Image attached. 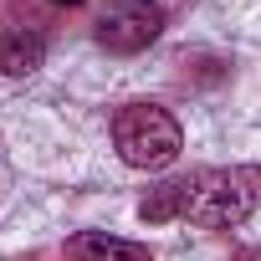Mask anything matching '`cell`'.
Segmentation results:
<instances>
[{
	"label": "cell",
	"instance_id": "obj_1",
	"mask_svg": "<svg viewBox=\"0 0 261 261\" xmlns=\"http://www.w3.org/2000/svg\"><path fill=\"white\" fill-rule=\"evenodd\" d=\"M261 210V169L256 164H230V169H195L185 179H164L159 190L144 195L139 220L164 225V220H190L200 230H230Z\"/></svg>",
	"mask_w": 261,
	"mask_h": 261
},
{
	"label": "cell",
	"instance_id": "obj_2",
	"mask_svg": "<svg viewBox=\"0 0 261 261\" xmlns=\"http://www.w3.org/2000/svg\"><path fill=\"white\" fill-rule=\"evenodd\" d=\"M113 144H118V159L134 164V169H169L179 159V149H185V134H179L169 108L128 102L113 118Z\"/></svg>",
	"mask_w": 261,
	"mask_h": 261
},
{
	"label": "cell",
	"instance_id": "obj_3",
	"mask_svg": "<svg viewBox=\"0 0 261 261\" xmlns=\"http://www.w3.org/2000/svg\"><path fill=\"white\" fill-rule=\"evenodd\" d=\"M164 31V0H113V6L97 16V46L118 51V57H134L149 41H159Z\"/></svg>",
	"mask_w": 261,
	"mask_h": 261
},
{
	"label": "cell",
	"instance_id": "obj_4",
	"mask_svg": "<svg viewBox=\"0 0 261 261\" xmlns=\"http://www.w3.org/2000/svg\"><path fill=\"white\" fill-rule=\"evenodd\" d=\"M41 62H46V36L36 26H21V21L0 26V72L6 77H31Z\"/></svg>",
	"mask_w": 261,
	"mask_h": 261
},
{
	"label": "cell",
	"instance_id": "obj_5",
	"mask_svg": "<svg viewBox=\"0 0 261 261\" xmlns=\"http://www.w3.org/2000/svg\"><path fill=\"white\" fill-rule=\"evenodd\" d=\"M67 256L72 261H154V251L144 241H123V236H108V230H82L67 241Z\"/></svg>",
	"mask_w": 261,
	"mask_h": 261
},
{
	"label": "cell",
	"instance_id": "obj_6",
	"mask_svg": "<svg viewBox=\"0 0 261 261\" xmlns=\"http://www.w3.org/2000/svg\"><path fill=\"white\" fill-rule=\"evenodd\" d=\"M236 261H261V246H256V251H241Z\"/></svg>",
	"mask_w": 261,
	"mask_h": 261
},
{
	"label": "cell",
	"instance_id": "obj_7",
	"mask_svg": "<svg viewBox=\"0 0 261 261\" xmlns=\"http://www.w3.org/2000/svg\"><path fill=\"white\" fill-rule=\"evenodd\" d=\"M57 6H77V0H57Z\"/></svg>",
	"mask_w": 261,
	"mask_h": 261
}]
</instances>
